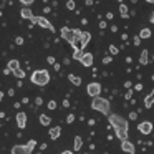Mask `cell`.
<instances>
[{
	"label": "cell",
	"mask_w": 154,
	"mask_h": 154,
	"mask_svg": "<svg viewBox=\"0 0 154 154\" xmlns=\"http://www.w3.org/2000/svg\"><path fill=\"white\" fill-rule=\"evenodd\" d=\"M108 119H109V126L114 129V134H116L118 139L119 141L128 139V128H129V124H128L126 118H123L121 114L111 113L109 116H108Z\"/></svg>",
	"instance_id": "obj_1"
},
{
	"label": "cell",
	"mask_w": 154,
	"mask_h": 154,
	"mask_svg": "<svg viewBox=\"0 0 154 154\" xmlns=\"http://www.w3.org/2000/svg\"><path fill=\"white\" fill-rule=\"evenodd\" d=\"M91 108L100 111V113H103V114H106V116L111 114V104L106 98H101V96L93 98V100H91Z\"/></svg>",
	"instance_id": "obj_2"
},
{
	"label": "cell",
	"mask_w": 154,
	"mask_h": 154,
	"mask_svg": "<svg viewBox=\"0 0 154 154\" xmlns=\"http://www.w3.org/2000/svg\"><path fill=\"white\" fill-rule=\"evenodd\" d=\"M30 81L37 86H45L50 83V73L48 70H35L30 76Z\"/></svg>",
	"instance_id": "obj_3"
},
{
	"label": "cell",
	"mask_w": 154,
	"mask_h": 154,
	"mask_svg": "<svg viewBox=\"0 0 154 154\" xmlns=\"http://www.w3.org/2000/svg\"><path fill=\"white\" fill-rule=\"evenodd\" d=\"M37 146V141L35 139H30L27 144H15L12 147V154H32Z\"/></svg>",
	"instance_id": "obj_4"
},
{
	"label": "cell",
	"mask_w": 154,
	"mask_h": 154,
	"mask_svg": "<svg viewBox=\"0 0 154 154\" xmlns=\"http://www.w3.org/2000/svg\"><path fill=\"white\" fill-rule=\"evenodd\" d=\"M101 90H103V88H101V85L96 83V81H93V83H90V85L86 86V93L90 94L91 98L100 96V94H101Z\"/></svg>",
	"instance_id": "obj_5"
},
{
	"label": "cell",
	"mask_w": 154,
	"mask_h": 154,
	"mask_svg": "<svg viewBox=\"0 0 154 154\" xmlns=\"http://www.w3.org/2000/svg\"><path fill=\"white\" fill-rule=\"evenodd\" d=\"M32 23H37V25H40L42 28H47V30H50V32H55V27L50 23V20L45 18V17H35L33 20H32Z\"/></svg>",
	"instance_id": "obj_6"
},
{
	"label": "cell",
	"mask_w": 154,
	"mask_h": 154,
	"mask_svg": "<svg viewBox=\"0 0 154 154\" xmlns=\"http://www.w3.org/2000/svg\"><path fill=\"white\" fill-rule=\"evenodd\" d=\"M152 129H154V126H152L151 121H143V123L137 124V131H139L141 134H144V136L151 134V133H152Z\"/></svg>",
	"instance_id": "obj_7"
},
{
	"label": "cell",
	"mask_w": 154,
	"mask_h": 154,
	"mask_svg": "<svg viewBox=\"0 0 154 154\" xmlns=\"http://www.w3.org/2000/svg\"><path fill=\"white\" fill-rule=\"evenodd\" d=\"M61 38H63L65 42H68V43H73V40H75V30H71V28H68V27H63L61 28Z\"/></svg>",
	"instance_id": "obj_8"
},
{
	"label": "cell",
	"mask_w": 154,
	"mask_h": 154,
	"mask_svg": "<svg viewBox=\"0 0 154 154\" xmlns=\"http://www.w3.org/2000/svg\"><path fill=\"white\" fill-rule=\"evenodd\" d=\"M121 149H123V152H126V154H134L136 152V147H134V144L131 143L129 139L121 141Z\"/></svg>",
	"instance_id": "obj_9"
},
{
	"label": "cell",
	"mask_w": 154,
	"mask_h": 154,
	"mask_svg": "<svg viewBox=\"0 0 154 154\" xmlns=\"http://www.w3.org/2000/svg\"><path fill=\"white\" fill-rule=\"evenodd\" d=\"M15 118H17V126H18V129H23V128L27 126V114H25L23 111H18Z\"/></svg>",
	"instance_id": "obj_10"
},
{
	"label": "cell",
	"mask_w": 154,
	"mask_h": 154,
	"mask_svg": "<svg viewBox=\"0 0 154 154\" xmlns=\"http://www.w3.org/2000/svg\"><path fill=\"white\" fill-rule=\"evenodd\" d=\"M93 60H94L93 53H90V51H86V53H83V57H81L80 63L83 65V66H91V65H93Z\"/></svg>",
	"instance_id": "obj_11"
},
{
	"label": "cell",
	"mask_w": 154,
	"mask_h": 154,
	"mask_svg": "<svg viewBox=\"0 0 154 154\" xmlns=\"http://www.w3.org/2000/svg\"><path fill=\"white\" fill-rule=\"evenodd\" d=\"M20 15H22V18H27V20H30V22L35 18V15H33V12L30 10V7H23L20 10Z\"/></svg>",
	"instance_id": "obj_12"
},
{
	"label": "cell",
	"mask_w": 154,
	"mask_h": 154,
	"mask_svg": "<svg viewBox=\"0 0 154 154\" xmlns=\"http://www.w3.org/2000/svg\"><path fill=\"white\" fill-rule=\"evenodd\" d=\"M139 63L141 65H147V63H149V50H143V51H141Z\"/></svg>",
	"instance_id": "obj_13"
},
{
	"label": "cell",
	"mask_w": 154,
	"mask_h": 154,
	"mask_svg": "<svg viewBox=\"0 0 154 154\" xmlns=\"http://www.w3.org/2000/svg\"><path fill=\"white\" fill-rule=\"evenodd\" d=\"M152 104H154V90L151 91L146 98H144V106H146V108H151Z\"/></svg>",
	"instance_id": "obj_14"
},
{
	"label": "cell",
	"mask_w": 154,
	"mask_h": 154,
	"mask_svg": "<svg viewBox=\"0 0 154 154\" xmlns=\"http://www.w3.org/2000/svg\"><path fill=\"white\" fill-rule=\"evenodd\" d=\"M119 15H121L123 18L131 17V14H129V10H128V5H126V4H119Z\"/></svg>",
	"instance_id": "obj_15"
},
{
	"label": "cell",
	"mask_w": 154,
	"mask_h": 154,
	"mask_svg": "<svg viewBox=\"0 0 154 154\" xmlns=\"http://www.w3.org/2000/svg\"><path fill=\"white\" fill-rule=\"evenodd\" d=\"M60 134H61V128L60 126H57V128H51L50 129V137L51 139H58V137H60Z\"/></svg>",
	"instance_id": "obj_16"
},
{
	"label": "cell",
	"mask_w": 154,
	"mask_h": 154,
	"mask_svg": "<svg viewBox=\"0 0 154 154\" xmlns=\"http://www.w3.org/2000/svg\"><path fill=\"white\" fill-rule=\"evenodd\" d=\"M68 80H70V83L75 85V86H80V85H81V78L76 76V75H73V73L68 75Z\"/></svg>",
	"instance_id": "obj_17"
},
{
	"label": "cell",
	"mask_w": 154,
	"mask_h": 154,
	"mask_svg": "<svg viewBox=\"0 0 154 154\" xmlns=\"http://www.w3.org/2000/svg\"><path fill=\"white\" fill-rule=\"evenodd\" d=\"M7 66L10 68L12 73H14L15 70H18V68H20V61H18V60H10V61L7 63Z\"/></svg>",
	"instance_id": "obj_18"
},
{
	"label": "cell",
	"mask_w": 154,
	"mask_h": 154,
	"mask_svg": "<svg viewBox=\"0 0 154 154\" xmlns=\"http://www.w3.org/2000/svg\"><path fill=\"white\" fill-rule=\"evenodd\" d=\"M90 38H91V33H90V32H83V42H81V50H85V47L88 45Z\"/></svg>",
	"instance_id": "obj_19"
},
{
	"label": "cell",
	"mask_w": 154,
	"mask_h": 154,
	"mask_svg": "<svg viewBox=\"0 0 154 154\" xmlns=\"http://www.w3.org/2000/svg\"><path fill=\"white\" fill-rule=\"evenodd\" d=\"M51 123V118L48 116V114H40V124H43V126H50Z\"/></svg>",
	"instance_id": "obj_20"
},
{
	"label": "cell",
	"mask_w": 154,
	"mask_h": 154,
	"mask_svg": "<svg viewBox=\"0 0 154 154\" xmlns=\"http://www.w3.org/2000/svg\"><path fill=\"white\" fill-rule=\"evenodd\" d=\"M81 146H83V139H81V136H75V144H73V149L75 151H80Z\"/></svg>",
	"instance_id": "obj_21"
},
{
	"label": "cell",
	"mask_w": 154,
	"mask_h": 154,
	"mask_svg": "<svg viewBox=\"0 0 154 154\" xmlns=\"http://www.w3.org/2000/svg\"><path fill=\"white\" fill-rule=\"evenodd\" d=\"M139 37H141V40H146V38H149V37H151V30H149V28H143V30L139 32Z\"/></svg>",
	"instance_id": "obj_22"
},
{
	"label": "cell",
	"mask_w": 154,
	"mask_h": 154,
	"mask_svg": "<svg viewBox=\"0 0 154 154\" xmlns=\"http://www.w3.org/2000/svg\"><path fill=\"white\" fill-rule=\"evenodd\" d=\"M14 76L15 78H20V80H22V78H25V71L22 70V68H18V70L14 71Z\"/></svg>",
	"instance_id": "obj_23"
},
{
	"label": "cell",
	"mask_w": 154,
	"mask_h": 154,
	"mask_svg": "<svg viewBox=\"0 0 154 154\" xmlns=\"http://www.w3.org/2000/svg\"><path fill=\"white\" fill-rule=\"evenodd\" d=\"M66 8H68L70 12L76 10V4H75V0H68V2H66Z\"/></svg>",
	"instance_id": "obj_24"
},
{
	"label": "cell",
	"mask_w": 154,
	"mask_h": 154,
	"mask_svg": "<svg viewBox=\"0 0 154 154\" xmlns=\"http://www.w3.org/2000/svg\"><path fill=\"white\" fill-rule=\"evenodd\" d=\"M81 57H83V50H73V58H75V60L80 61Z\"/></svg>",
	"instance_id": "obj_25"
},
{
	"label": "cell",
	"mask_w": 154,
	"mask_h": 154,
	"mask_svg": "<svg viewBox=\"0 0 154 154\" xmlns=\"http://www.w3.org/2000/svg\"><path fill=\"white\" fill-rule=\"evenodd\" d=\"M118 53H119V50H118L114 45H109V55L111 57H114V55H118Z\"/></svg>",
	"instance_id": "obj_26"
},
{
	"label": "cell",
	"mask_w": 154,
	"mask_h": 154,
	"mask_svg": "<svg viewBox=\"0 0 154 154\" xmlns=\"http://www.w3.org/2000/svg\"><path fill=\"white\" fill-rule=\"evenodd\" d=\"M47 106H48V109H55V108H57V101H53V100H51V101H48V104H47Z\"/></svg>",
	"instance_id": "obj_27"
},
{
	"label": "cell",
	"mask_w": 154,
	"mask_h": 154,
	"mask_svg": "<svg viewBox=\"0 0 154 154\" xmlns=\"http://www.w3.org/2000/svg\"><path fill=\"white\" fill-rule=\"evenodd\" d=\"M65 121H66V123L68 124H71V123H73V121H75V114H68V116H66V119H65Z\"/></svg>",
	"instance_id": "obj_28"
},
{
	"label": "cell",
	"mask_w": 154,
	"mask_h": 154,
	"mask_svg": "<svg viewBox=\"0 0 154 154\" xmlns=\"http://www.w3.org/2000/svg\"><path fill=\"white\" fill-rule=\"evenodd\" d=\"M124 100H128V101L133 100V91H126V93H124Z\"/></svg>",
	"instance_id": "obj_29"
},
{
	"label": "cell",
	"mask_w": 154,
	"mask_h": 154,
	"mask_svg": "<svg viewBox=\"0 0 154 154\" xmlns=\"http://www.w3.org/2000/svg\"><path fill=\"white\" fill-rule=\"evenodd\" d=\"M111 60H113V57H111V55H109V57H104V58H103V63H104V65H109Z\"/></svg>",
	"instance_id": "obj_30"
},
{
	"label": "cell",
	"mask_w": 154,
	"mask_h": 154,
	"mask_svg": "<svg viewBox=\"0 0 154 154\" xmlns=\"http://www.w3.org/2000/svg\"><path fill=\"white\" fill-rule=\"evenodd\" d=\"M20 2L25 5V7H28V5H32V4H33L35 0H20Z\"/></svg>",
	"instance_id": "obj_31"
},
{
	"label": "cell",
	"mask_w": 154,
	"mask_h": 154,
	"mask_svg": "<svg viewBox=\"0 0 154 154\" xmlns=\"http://www.w3.org/2000/svg\"><path fill=\"white\" fill-rule=\"evenodd\" d=\"M42 103H43V100H42V96H37V98H35V104H37V106H40Z\"/></svg>",
	"instance_id": "obj_32"
},
{
	"label": "cell",
	"mask_w": 154,
	"mask_h": 154,
	"mask_svg": "<svg viewBox=\"0 0 154 154\" xmlns=\"http://www.w3.org/2000/svg\"><path fill=\"white\" fill-rule=\"evenodd\" d=\"M23 38H22V37H17V38H15V43H17V45H23Z\"/></svg>",
	"instance_id": "obj_33"
},
{
	"label": "cell",
	"mask_w": 154,
	"mask_h": 154,
	"mask_svg": "<svg viewBox=\"0 0 154 154\" xmlns=\"http://www.w3.org/2000/svg\"><path fill=\"white\" fill-rule=\"evenodd\" d=\"M136 118H137V113H134V111H131V113H129V119L136 121Z\"/></svg>",
	"instance_id": "obj_34"
},
{
	"label": "cell",
	"mask_w": 154,
	"mask_h": 154,
	"mask_svg": "<svg viewBox=\"0 0 154 154\" xmlns=\"http://www.w3.org/2000/svg\"><path fill=\"white\" fill-rule=\"evenodd\" d=\"M106 27H108V23H106L104 20H101V22H100V28H101V30H104Z\"/></svg>",
	"instance_id": "obj_35"
},
{
	"label": "cell",
	"mask_w": 154,
	"mask_h": 154,
	"mask_svg": "<svg viewBox=\"0 0 154 154\" xmlns=\"http://www.w3.org/2000/svg\"><path fill=\"white\" fill-rule=\"evenodd\" d=\"M134 45H136V47H137V45H141V37H139V35L134 37Z\"/></svg>",
	"instance_id": "obj_36"
},
{
	"label": "cell",
	"mask_w": 154,
	"mask_h": 154,
	"mask_svg": "<svg viewBox=\"0 0 154 154\" xmlns=\"http://www.w3.org/2000/svg\"><path fill=\"white\" fill-rule=\"evenodd\" d=\"M47 61H48L50 65H55V63H57V60H55L53 57H48V58H47Z\"/></svg>",
	"instance_id": "obj_37"
},
{
	"label": "cell",
	"mask_w": 154,
	"mask_h": 154,
	"mask_svg": "<svg viewBox=\"0 0 154 154\" xmlns=\"http://www.w3.org/2000/svg\"><path fill=\"white\" fill-rule=\"evenodd\" d=\"M8 73H12V70H10V68H4V75H8Z\"/></svg>",
	"instance_id": "obj_38"
},
{
	"label": "cell",
	"mask_w": 154,
	"mask_h": 154,
	"mask_svg": "<svg viewBox=\"0 0 154 154\" xmlns=\"http://www.w3.org/2000/svg\"><path fill=\"white\" fill-rule=\"evenodd\" d=\"M149 22H151V23H152V25H154V12H152V14H151V15H149Z\"/></svg>",
	"instance_id": "obj_39"
},
{
	"label": "cell",
	"mask_w": 154,
	"mask_h": 154,
	"mask_svg": "<svg viewBox=\"0 0 154 154\" xmlns=\"http://www.w3.org/2000/svg\"><path fill=\"white\" fill-rule=\"evenodd\" d=\"M106 18H108V20H113V14H111V12H108V14H106Z\"/></svg>",
	"instance_id": "obj_40"
},
{
	"label": "cell",
	"mask_w": 154,
	"mask_h": 154,
	"mask_svg": "<svg viewBox=\"0 0 154 154\" xmlns=\"http://www.w3.org/2000/svg\"><path fill=\"white\" fill-rule=\"evenodd\" d=\"M85 4H86L88 7H91V5H93V0H85Z\"/></svg>",
	"instance_id": "obj_41"
},
{
	"label": "cell",
	"mask_w": 154,
	"mask_h": 154,
	"mask_svg": "<svg viewBox=\"0 0 154 154\" xmlns=\"http://www.w3.org/2000/svg\"><path fill=\"white\" fill-rule=\"evenodd\" d=\"M141 90H143V85L137 83V85H136V91H141Z\"/></svg>",
	"instance_id": "obj_42"
},
{
	"label": "cell",
	"mask_w": 154,
	"mask_h": 154,
	"mask_svg": "<svg viewBox=\"0 0 154 154\" xmlns=\"http://www.w3.org/2000/svg\"><path fill=\"white\" fill-rule=\"evenodd\" d=\"M63 106H65V108H68V106H70V101L65 100V101H63Z\"/></svg>",
	"instance_id": "obj_43"
},
{
	"label": "cell",
	"mask_w": 154,
	"mask_h": 154,
	"mask_svg": "<svg viewBox=\"0 0 154 154\" xmlns=\"http://www.w3.org/2000/svg\"><path fill=\"white\" fill-rule=\"evenodd\" d=\"M50 12H51V10H50V7H45V10H43V14H50Z\"/></svg>",
	"instance_id": "obj_44"
},
{
	"label": "cell",
	"mask_w": 154,
	"mask_h": 154,
	"mask_svg": "<svg viewBox=\"0 0 154 154\" xmlns=\"http://www.w3.org/2000/svg\"><path fill=\"white\" fill-rule=\"evenodd\" d=\"M111 32H118V27H116V25H111Z\"/></svg>",
	"instance_id": "obj_45"
},
{
	"label": "cell",
	"mask_w": 154,
	"mask_h": 154,
	"mask_svg": "<svg viewBox=\"0 0 154 154\" xmlns=\"http://www.w3.org/2000/svg\"><path fill=\"white\" fill-rule=\"evenodd\" d=\"M53 68H55L57 71H60V65H58V63H55V65H53Z\"/></svg>",
	"instance_id": "obj_46"
},
{
	"label": "cell",
	"mask_w": 154,
	"mask_h": 154,
	"mask_svg": "<svg viewBox=\"0 0 154 154\" xmlns=\"http://www.w3.org/2000/svg\"><path fill=\"white\" fill-rule=\"evenodd\" d=\"M61 154H73V152H71V151H63Z\"/></svg>",
	"instance_id": "obj_47"
},
{
	"label": "cell",
	"mask_w": 154,
	"mask_h": 154,
	"mask_svg": "<svg viewBox=\"0 0 154 154\" xmlns=\"http://www.w3.org/2000/svg\"><path fill=\"white\" fill-rule=\"evenodd\" d=\"M147 4H154V0H146Z\"/></svg>",
	"instance_id": "obj_48"
},
{
	"label": "cell",
	"mask_w": 154,
	"mask_h": 154,
	"mask_svg": "<svg viewBox=\"0 0 154 154\" xmlns=\"http://www.w3.org/2000/svg\"><path fill=\"white\" fill-rule=\"evenodd\" d=\"M118 2H119V4H124V0H118Z\"/></svg>",
	"instance_id": "obj_49"
},
{
	"label": "cell",
	"mask_w": 154,
	"mask_h": 154,
	"mask_svg": "<svg viewBox=\"0 0 154 154\" xmlns=\"http://www.w3.org/2000/svg\"><path fill=\"white\" fill-rule=\"evenodd\" d=\"M151 80H152V81H154V75H152V78H151Z\"/></svg>",
	"instance_id": "obj_50"
},
{
	"label": "cell",
	"mask_w": 154,
	"mask_h": 154,
	"mask_svg": "<svg viewBox=\"0 0 154 154\" xmlns=\"http://www.w3.org/2000/svg\"><path fill=\"white\" fill-rule=\"evenodd\" d=\"M86 154H94V152H86Z\"/></svg>",
	"instance_id": "obj_51"
},
{
	"label": "cell",
	"mask_w": 154,
	"mask_h": 154,
	"mask_svg": "<svg viewBox=\"0 0 154 154\" xmlns=\"http://www.w3.org/2000/svg\"><path fill=\"white\" fill-rule=\"evenodd\" d=\"M152 61H154V55H152Z\"/></svg>",
	"instance_id": "obj_52"
}]
</instances>
